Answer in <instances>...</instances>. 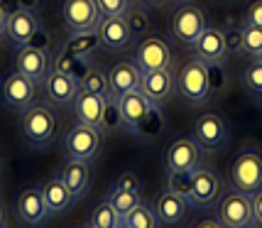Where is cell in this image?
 <instances>
[{"mask_svg": "<svg viewBox=\"0 0 262 228\" xmlns=\"http://www.w3.org/2000/svg\"><path fill=\"white\" fill-rule=\"evenodd\" d=\"M167 186L171 192L182 194L184 199H189V192H191V172H171L167 174Z\"/></svg>", "mask_w": 262, "mask_h": 228, "instance_id": "cell-37", "label": "cell"}, {"mask_svg": "<svg viewBox=\"0 0 262 228\" xmlns=\"http://www.w3.org/2000/svg\"><path fill=\"white\" fill-rule=\"evenodd\" d=\"M98 42H101V49L105 52H125L127 47L133 45V34H130V27H127L125 15H118V17H103L101 25H98Z\"/></svg>", "mask_w": 262, "mask_h": 228, "instance_id": "cell-17", "label": "cell"}, {"mask_svg": "<svg viewBox=\"0 0 262 228\" xmlns=\"http://www.w3.org/2000/svg\"><path fill=\"white\" fill-rule=\"evenodd\" d=\"M243 25H257L262 27V0H250L243 12Z\"/></svg>", "mask_w": 262, "mask_h": 228, "instance_id": "cell-42", "label": "cell"}, {"mask_svg": "<svg viewBox=\"0 0 262 228\" xmlns=\"http://www.w3.org/2000/svg\"><path fill=\"white\" fill-rule=\"evenodd\" d=\"M262 54V27L243 25V57L257 59Z\"/></svg>", "mask_w": 262, "mask_h": 228, "instance_id": "cell-35", "label": "cell"}, {"mask_svg": "<svg viewBox=\"0 0 262 228\" xmlns=\"http://www.w3.org/2000/svg\"><path fill=\"white\" fill-rule=\"evenodd\" d=\"M191 228H223V223L218 221V216L216 218H201V221H196Z\"/></svg>", "mask_w": 262, "mask_h": 228, "instance_id": "cell-44", "label": "cell"}, {"mask_svg": "<svg viewBox=\"0 0 262 228\" xmlns=\"http://www.w3.org/2000/svg\"><path fill=\"white\" fill-rule=\"evenodd\" d=\"M45 89H47V98L54 103V106H71L74 96L81 89V84L76 76L52 69L49 76L45 79Z\"/></svg>", "mask_w": 262, "mask_h": 228, "instance_id": "cell-22", "label": "cell"}, {"mask_svg": "<svg viewBox=\"0 0 262 228\" xmlns=\"http://www.w3.org/2000/svg\"><path fill=\"white\" fill-rule=\"evenodd\" d=\"M71 228H86V226H71Z\"/></svg>", "mask_w": 262, "mask_h": 228, "instance_id": "cell-49", "label": "cell"}, {"mask_svg": "<svg viewBox=\"0 0 262 228\" xmlns=\"http://www.w3.org/2000/svg\"><path fill=\"white\" fill-rule=\"evenodd\" d=\"M201 152L199 142L194 135H177L167 142V148L162 152V164H164V174L171 172H194L201 164Z\"/></svg>", "mask_w": 262, "mask_h": 228, "instance_id": "cell-8", "label": "cell"}, {"mask_svg": "<svg viewBox=\"0 0 262 228\" xmlns=\"http://www.w3.org/2000/svg\"><path fill=\"white\" fill-rule=\"evenodd\" d=\"M133 0H96L98 10L103 17H118V15H125Z\"/></svg>", "mask_w": 262, "mask_h": 228, "instance_id": "cell-38", "label": "cell"}, {"mask_svg": "<svg viewBox=\"0 0 262 228\" xmlns=\"http://www.w3.org/2000/svg\"><path fill=\"white\" fill-rule=\"evenodd\" d=\"M105 74H108V91H111V96H115V98H120V96L127 91L140 89V76H142V71L133 64V59H130V61L115 64V67L108 69Z\"/></svg>", "mask_w": 262, "mask_h": 228, "instance_id": "cell-23", "label": "cell"}, {"mask_svg": "<svg viewBox=\"0 0 262 228\" xmlns=\"http://www.w3.org/2000/svg\"><path fill=\"white\" fill-rule=\"evenodd\" d=\"M79 84H81V89L98 93V96H103V98H108V96H111V91H108V74H105L103 69H98V67L86 69V71H83V76L79 79Z\"/></svg>", "mask_w": 262, "mask_h": 228, "instance_id": "cell-34", "label": "cell"}, {"mask_svg": "<svg viewBox=\"0 0 262 228\" xmlns=\"http://www.w3.org/2000/svg\"><path fill=\"white\" fill-rule=\"evenodd\" d=\"M103 103L105 98L98 96L93 91H86V89H79V93L74 96L71 101V113L79 123H86V126H98L101 123V113H103Z\"/></svg>", "mask_w": 262, "mask_h": 228, "instance_id": "cell-24", "label": "cell"}, {"mask_svg": "<svg viewBox=\"0 0 262 228\" xmlns=\"http://www.w3.org/2000/svg\"><path fill=\"white\" fill-rule=\"evenodd\" d=\"M142 3H145L147 8H162V5H164L167 0H142Z\"/></svg>", "mask_w": 262, "mask_h": 228, "instance_id": "cell-46", "label": "cell"}, {"mask_svg": "<svg viewBox=\"0 0 262 228\" xmlns=\"http://www.w3.org/2000/svg\"><path fill=\"white\" fill-rule=\"evenodd\" d=\"M86 228H96V226H91V223H86Z\"/></svg>", "mask_w": 262, "mask_h": 228, "instance_id": "cell-48", "label": "cell"}, {"mask_svg": "<svg viewBox=\"0 0 262 228\" xmlns=\"http://www.w3.org/2000/svg\"><path fill=\"white\" fill-rule=\"evenodd\" d=\"M0 226H5V209H3V204H0Z\"/></svg>", "mask_w": 262, "mask_h": 228, "instance_id": "cell-47", "label": "cell"}, {"mask_svg": "<svg viewBox=\"0 0 262 228\" xmlns=\"http://www.w3.org/2000/svg\"><path fill=\"white\" fill-rule=\"evenodd\" d=\"M12 61H15L12 67L17 69L20 74H25L27 79L39 86V84H45V79L52 71V49H42V47L34 45L17 47Z\"/></svg>", "mask_w": 262, "mask_h": 228, "instance_id": "cell-13", "label": "cell"}, {"mask_svg": "<svg viewBox=\"0 0 262 228\" xmlns=\"http://www.w3.org/2000/svg\"><path fill=\"white\" fill-rule=\"evenodd\" d=\"M120 228H130V226H123V223H120Z\"/></svg>", "mask_w": 262, "mask_h": 228, "instance_id": "cell-50", "label": "cell"}, {"mask_svg": "<svg viewBox=\"0 0 262 228\" xmlns=\"http://www.w3.org/2000/svg\"><path fill=\"white\" fill-rule=\"evenodd\" d=\"M98 128L103 130V135H108V133H127V123H125V118H123L120 103H118L115 96H108L105 103H103V113H101Z\"/></svg>", "mask_w": 262, "mask_h": 228, "instance_id": "cell-26", "label": "cell"}, {"mask_svg": "<svg viewBox=\"0 0 262 228\" xmlns=\"http://www.w3.org/2000/svg\"><path fill=\"white\" fill-rule=\"evenodd\" d=\"M105 201L113 204V209L120 214V216H125V214H130L137 204H142V194H135V192H127V189L111 186V192L105 194Z\"/></svg>", "mask_w": 262, "mask_h": 228, "instance_id": "cell-33", "label": "cell"}, {"mask_svg": "<svg viewBox=\"0 0 262 228\" xmlns=\"http://www.w3.org/2000/svg\"><path fill=\"white\" fill-rule=\"evenodd\" d=\"M0 3H3V8H5L8 15L15 12V10H32V12H37L39 8H42V0H0Z\"/></svg>", "mask_w": 262, "mask_h": 228, "instance_id": "cell-41", "label": "cell"}, {"mask_svg": "<svg viewBox=\"0 0 262 228\" xmlns=\"http://www.w3.org/2000/svg\"><path fill=\"white\" fill-rule=\"evenodd\" d=\"M118 103H120L123 118H125V123H127V133H133V135H140L142 126L157 113V106H152V101L140 89L123 93L118 98Z\"/></svg>", "mask_w": 262, "mask_h": 228, "instance_id": "cell-15", "label": "cell"}, {"mask_svg": "<svg viewBox=\"0 0 262 228\" xmlns=\"http://www.w3.org/2000/svg\"><path fill=\"white\" fill-rule=\"evenodd\" d=\"M0 101L10 113H23L37 101V84L12 67L0 79Z\"/></svg>", "mask_w": 262, "mask_h": 228, "instance_id": "cell-6", "label": "cell"}, {"mask_svg": "<svg viewBox=\"0 0 262 228\" xmlns=\"http://www.w3.org/2000/svg\"><path fill=\"white\" fill-rule=\"evenodd\" d=\"M194 54L206 64H223V59L228 57L226 49V39H223V30L216 25H206L204 32L199 34V39L194 42Z\"/></svg>", "mask_w": 262, "mask_h": 228, "instance_id": "cell-20", "label": "cell"}, {"mask_svg": "<svg viewBox=\"0 0 262 228\" xmlns=\"http://www.w3.org/2000/svg\"><path fill=\"white\" fill-rule=\"evenodd\" d=\"M260 59H262V54H260Z\"/></svg>", "mask_w": 262, "mask_h": 228, "instance_id": "cell-53", "label": "cell"}, {"mask_svg": "<svg viewBox=\"0 0 262 228\" xmlns=\"http://www.w3.org/2000/svg\"><path fill=\"white\" fill-rule=\"evenodd\" d=\"M179 3H184V0H179Z\"/></svg>", "mask_w": 262, "mask_h": 228, "instance_id": "cell-51", "label": "cell"}, {"mask_svg": "<svg viewBox=\"0 0 262 228\" xmlns=\"http://www.w3.org/2000/svg\"><path fill=\"white\" fill-rule=\"evenodd\" d=\"M208 81H211V96L228 89V76L223 71V64H208Z\"/></svg>", "mask_w": 262, "mask_h": 228, "instance_id": "cell-39", "label": "cell"}, {"mask_svg": "<svg viewBox=\"0 0 262 228\" xmlns=\"http://www.w3.org/2000/svg\"><path fill=\"white\" fill-rule=\"evenodd\" d=\"M223 194V179L218 177L213 167L199 164L191 172V192H189V206L191 209H211L218 204V199Z\"/></svg>", "mask_w": 262, "mask_h": 228, "instance_id": "cell-11", "label": "cell"}, {"mask_svg": "<svg viewBox=\"0 0 262 228\" xmlns=\"http://www.w3.org/2000/svg\"><path fill=\"white\" fill-rule=\"evenodd\" d=\"M0 228H5V226H0Z\"/></svg>", "mask_w": 262, "mask_h": 228, "instance_id": "cell-52", "label": "cell"}, {"mask_svg": "<svg viewBox=\"0 0 262 228\" xmlns=\"http://www.w3.org/2000/svg\"><path fill=\"white\" fill-rule=\"evenodd\" d=\"M226 182L230 189L243 194H255L262 189V150L255 145L240 148L226 172Z\"/></svg>", "mask_w": 262, "mask_h": 228, "instance_id": "cell-2", "label": "cell"}, {"mask_svg": "<svg viewBox=\"0 0 262 228\" xmlns=\"http://www.w3.org/2000/svg\"><path fill=\"white\" fill-rule=\"evenodd\" d=\"M216 206H218L216 216L223 223V228H255L250 194L230 189L228 194H221Z\"/></svg>", "mask_w": 262, "mask_h": 228, "instance_id": "cell-9", "label": "cell"}, {"mask_svg": "<svg viewBox=\"0 0 262 228\" xmlns=\"http://www.w3.org/2000/svg\"><path fill=\"white\" fill-rule=\"evenodd\" d=\"M177 93L191 106H201L211 98V81H208V64L191 57L177 71Z\"/></svg>", "mask_w": 262, "mask_h": 228, "instance_id": "cell-4", "label": "cell"}, {"mask_svg": "<svg viewBox=\"0 0 262 228\" xmlns=\"http://www.w3.org/2000/svg\"><path fill=\"white\" fill-rule=\"evenodd\" d=\"M240 84L243 89L252 96H260L262 98V59H250L245 67L240 69Z\"/></svg>", "mask_w": 262, "mask_h": 228, "instance_id": "cell-31", "label": "cell"}, {"mask_svg": "<svg viewBox=\"0 0 262 228\" xmlns=\"http://www.w3.org/2000/svg\"><path fill=\"white\" fill-rule=\"evenodd\" d=\"M59 15H61V25L67 34L96 32L103 20L96 0H61Z\"/></svg>", "mask_w": 262, "mask_h": 228, "instance_id": "cell-7", "label": "cell"}, {"mask_svg": "<svg viewBox=\"0 0 262 228\" xmlns=\"http://www.w3.org/2000/svg\"><path fill=\"white\" fill-rule=\"evenodd\" d=\"M39 189H42V196H45L47 209H49V214H52V216H54V214H64L69 206L76 201L74 194L67 189V184L59 179V174L45 179V182L39 184Z\"/></svg>", "mask_w": 262, "mask_h": 228, "instance_id": "cell-25", "label": "cell"}, {"mask_svg": "<svg viewBox=\"0 0 262 228\" xmlns=\"http://www.w3.org/2000/svg\"><path fill=\"white\" fill-rule=\"evenodd\" d=\"M15 214L20 218V223L27 228L45 226L49 221V216H52L39 186H25L23 192L17 194V199H15Z\"/></svg>", "mask_w": 262, "mask_h": 228, "instance_id": "cell-14", "label": "cell"}, {"mask_svg": "<svg viewBox=\"0 0 262 228\" xmlns=\"http://www.w3.org/2000/svg\"><path fill=\"white\" fill-rule=\"evenodd\" d=\"M89 223L96 226V228H120L123 216L113 209V204H108V201L103 199V201H98V204L91 209V218H89Z\"/></svg>", "mask_w": 262, "mask_h": 228, "instance_id": "cell-30", "label": "cell"}, {"mask_svg": "<svg viewBox=\"0 0 262 228\" xmlns=\"http://www.w3.org/2000/svg\"><path fill=\"white\" fill-rule=\"evenodd\" d=\"M17 128H20V137H23V142L27 148L45 150L57 140L59 118L54 115V111H52L49 106H45V103H32L27 111L20 113Z\"/></svg>", "mask_w": 262, "mask_h": 228, "instance_id": "cell-1", "label": "cell"}, {"mask_svg": "<svg viewBox=\"0 0 262 228\" xmlns=\"http://www.w3.org/2000/svg\"><path fill=\"white\" fill-rule=\"evenodd\" d=\"M42 30V20H39V12L32 10H15L8 15V23H5V34L10 37V42L15 47H25L32 42V37Z\"/></svg>", "mask_w": 262, "mask_h": 228, "instance_id": "cell-18", "label": "cell"}, {"mask_svg": "<svg viewBox=\"0 0 262 228\" xmlns=\"http://www.w3.org/2000/svg\"><path fill=\"white\" fill-rule=\"evenodd\" d=\"M89 67H91L89 61L74 57L69 49H64V45H61L57 52L52 54V69L64 71V74H71V76H76V79H81V76H83V71H86Z\"/></svg>", "mask_w": 262, "mask_h": 228, "instance_id": "cell-29", "label": "cell"}, {"mask_svg": "<svg viewBox=\"0 0 262 228\" xmlns=\"http://www.w3.org/2000/svg\"><path fill=\"white\" fill-rule=\"evenodd\" d=\"M133 64L140 71H157V69L174 67V54H171L169 42L160 34H145L133 52Z\"/></svg>", "mask_w": 262, "mask_h": 228, "instance_id": "cell-10", "label": "cell"}, {"mask_svg": "<svg viewBox=\"0 0 262 228\" xmlns=\"http://www.w3.org/2000/svg\"><path fill=\"white\" fill-rule=\"evenodd\" d=\"M194 140L204 152H221L228 145V123L218 113H201L194 120Z\"/></svg>", "mask_w": 262, "mask_h": 228, "instance_id": "cell-12", "label": "cell"}, {"mask_svg": "<svg viewBox=\"0 0 262 228\" xmlns=\"http://www.w3.org/2000/svg\"><path fill=\"white\" fill-rule=\"evenodd\" d=\"M5 23H8V12H5L3 3H0V34L5 32Z\"/></svg>", "mask_w": 262, "mask_h": 228, "instance_id": "cell-45", "label": "cell"}, {"mask_svg": "<svg viewBox=\"0 0 262 228\" xmlns=\"http://www.w3.org/2000/svg\"><path fill=\"white\" fill-rule=\"evenodd\" d=\"M125 20H127V27H130V34H133V39L140 42L145 34H149L152 30V23H149V15H147V5L140 0V3H130V8L125 12Z\"/></svg>", "mask_w": 262, "mask_h": 228, "instance_id": "cell-27", "label": "cell"}, {"mask_svg": "<svg viewBox=\"0 0 262 228\" xmlns=\"http://www.w3.org/2000/svg\"><path fill=\"white\" fill-rule=\"evenodd\" d=\"M140 91L152 101V106L162 108L171 98V93L177 91V71H174V67L157 69V71H142Z\"/></svg>", "mask_w": 262, "mask_h": 228, "instance_id": "cell-16", "label": "cell"}, {"mask_svg": "<svg viewBox=\"0 0 262 228\" xmlns=\"http://www.w3.org/2000/svg\"><path fill=\"white\" fill-rule=\"evenodd\" d=\"M59 179L67 184V189L74 194V199L79 201L81 196L91 189V162H76V160H64L59 167Z\"/></svg>", "mask_w": 262, "mask_h": 228, "instance_id": "cell-21", "label": "cell"}, {"mask_svg": "<svg viewBox=\"0 0 262 228\" xmlns=\"http://www.w3.org/2000/svg\"><path fill=\"white\" fill-rule=\"evenodd\" d=\"M252 216H255V228H262V189L252 194Z\"/></svg>", "mask_w": 262, "mask_h": 228, "instance_id": "cell-43", "label": "cell"}, {"mask_svg": "<svg viewBox=\"0 0 262 228\" xmlns=\"http://www.w3.org/2000/svg\"><path fill=\"white\" fill-rule=\"evenodd\" d=\"M113 186L118 189H127V192H135V194H142V182H140V177H137L135 172H120L118 177L113 179Z\"/></svg>", "mask_w": 262, "mask_h": 228, "instance_id": "cell-40", "label": "cell"}, {"mask_svg": "<svg viewBox=\"0 0 262 228\" xmlns=\"http://www.w3.org/2000/svg\"><path fill=\"white\" fill-rule=\"evenodd\" d=\"M223 30V39H226V49H228V54H238L243 57V20H228L226 27H221Z\"/></svg>", "mask_w": 262, "mask_h": 228, "instance_id": "cell-36", "label": "cell"}, {"mask_svg": "<svg viewBox=\"0 0 262 228\" xmlns=\"http://www.w3.org/2000/svg\"><path fill=\"white\" fill-rule=\"evenodd\" d=\"M152 209H155V214L160 218V223H164V226H177V223H182L184 218H186L191 206H189V201H186L182 194H177V192H171L169 186H164L160 194L155 196Z\"/></svg>", "mask_w": 262, "mask_h": 228, "instance_id": "cell-19", "label": "cell"}, {"mask_svg": "<svg viewBox=\"0 0 262 228\" xmlns=\"http://www.w3.org/2000/svg\"><path fill=\"white\" fill-rule=\"evenodd\" d=\"M206 15L204 10L196 5V3H179L177 10L171 12L169 25H167V32H169L171 42H177L179 47H194V42L199 39V34L204 32L206 27Z\"/></svg>", "mask_w": 262, "mask_h": 228, "instance_id": "cell-5", "label": "cell"}, {"mask_svg": "<svg viewBox=\"0 0 262 228\" xmlns=\"http://www.w3.org/2000/svg\"><path fill=\"white\" fill-rule=\"evenodd\" d=\"M103 130L98 126H86V123H71L61 137V152L67 160L91 162L101 155L103 150Z\"/></svg>", "mask_w": 262, "mask_h": 228, "instance_id": "cell-3", "label": "cell"}, {"mask_svg": "<svg viewBox=\"0 0 262 228\" xmlns=\"http://www.w3.org/2000/svg\"><path fill=\"white\" fill-rule=\"evenodd\" d=\"M123 226L130 228H160V218L155 214V209L147 204H137L130 214L123 216Z\"/></svg>", "mask_w": 262, "mask_h": 228, "instance_id": "cell-32", "label": "cell"}, {"mask_svg": "<svg viewBox=\"0 0 262 228\" xmlns=\"http://www.w3.org/2000/svg\"><path fill=\"white\" fill-rule=\"evenodd\" d=\"M101 47L98 34L96 32H81V34H69V39L64 42V49H69L74 57L91 61V57L96 54V49Z\"/></svg>", "mask_w": 262, "mask_h": 228, "instance_id": "cell-28", "label": "cell"}]
</instances>
